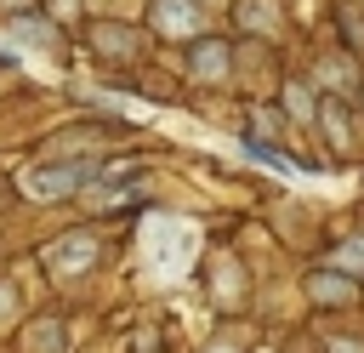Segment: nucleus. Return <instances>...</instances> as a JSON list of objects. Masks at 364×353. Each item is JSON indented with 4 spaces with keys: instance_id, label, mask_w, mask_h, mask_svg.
<instances>
[{
    "instance_id": "f257e3e1",
    "label": "nucleus",
    "mask_w": 364,
    "mask_h": 353,
    "mask_svg": "<svg viewBox=\"0 0 364 353\" xmlns=\"http://www.w3.org/2000/svg\"><path fill=\"white\" fill-rule=\"evenodd\" d=\"M136 256L154 279H176L193 256H199V228L182 216H148L136 233Z\"/></svg>"
},
{
    "instance_id": "f03ea898",
    "label": "nucleus",
    "mask_w": 364,
    "mask_h": 353,
    "mask_svg": "<svg viewBox=\"0 0 364 353\" xmlns=\"http://www.w3.org/2000/svg\"><path fill=\"white\" fill-rule=\"evenodd\" d=\"M85 176H97L91 159H63V165H34V171L23 176V188H28L34 199H68V194L85 188Z\"/></svg>"
},
{
    "instance_id": "7ed1b4c3",
    "label": "nucleus",
    "mask_w": 364,
    "mask_h": 353,
    "mask_svg": "<svg viewBox=\"0 0 364 353\" xmlns=\"http://www.w3.org/2000/svg\"><path fill=\"white\" fill-rule=\"evenodd\" d=\"M40 262H46L57 279H74V273H85V268L97 262V239H91V233H63V239L46 245Z\"/></svg>"
},
{
    "instance_id": "20e7f679",
    "label": "nucleus",
    "mask_w": 364,
    "mask_h": 353,
    "mask_svg": "<svg viewBox=\"0 0 364 353\" xmlns=\"http://www.w3.org/2000/svg\"><path fill=\"white\" fill-rule=\"evenodd\" d=\"M154 23H159L165 34H199V28H205V11L188 6V0H159V6H154Z\"/></svg>"
},
{
    "instance_id": "39448f33",
    "label": "nucleus",
    "mask_w": 364,
    "mask_h": 353,
    "mask_svg": "<svg viewBox=\"0 0 364 353\" xmlns=\"http://www.w3.org/2000/svg\"><path fill=\"white\" fill-rule=\"evenodd\" d=\"M188 68H193L199 80H216V74H228V40H205V46L188 57Z\"/></svg>"
},
{
    "instance_id": "423d86ee",
    "label": "nucleus",
    "mask_w": 364,
    "mask_h": 353,
    "mask_svg": "<svg viewBox=\"0 0 364 353\" xmlns=\"http://www.w3.org/2000/svg\"><path fill=\"white\" fill-rule=\"evenodd\" d=\"M97 46H102L108 57H131V51H136V34L119 28V23H102V28H97Z\"/></svg>"
},
{
    "instance_id": "0eeeda50",
    "label": "nucleus",
    "mask_w": 364,
    "mask_h": 353,
    "mask_svg": "<svg viewBox=\"0 0 364 353\" xmlns=\"http://www.w3.org/2000/svg\"><path fill=\"white\" fill-rule=\"evenodd\" d=\"M318 114H324V131H330V142H336V148H347V142H353V131H347V108H341V102L330 97V102H324Z\"/></svg>"
},
{
    "instance_id": "6e6552de",
    "label": "nucleus",
    "mask_w": 364,
    "mask_h": 353,
    "mask_svg": "<svg viewBox=\"0 0 364 353\" xmlns=\"http://www.w3.org/2000/svg\"><path fill=\"white\" fill-rule=\"evenodd\" d=\"M239 23L245 28H273L279 11H273V0H239Z\"/></svg>"
},
{
    "instance_id": "1a4fd4ad",
    "label": "nucleus",
    "mask_w": 364,
    "mask_h": 353,
    "mask_svg": "<svg viewBox=\"0 0 364 353\" xmlns=\"http://www.w3.org/2000/svg\"><path fill=\"white\" fill-rule=\"evenodd\" d=\"M216 296H228V302H239L245 296V279H239V262H216Z\"/></svg>"
},
{
    "instance_id": "9d476101",
    "label": "nucleus",
    "mask_w": 364,
    "mask_h": 353,
    "mask_svg": "<svg viewBox=\"0 0 364 353\" xmlns=\"http://www.w3.org/2000/svg\"><path fill=\"white\" fill-rule=\"evenodd\" d=\"M313 296L318 302H353V285L336 279V273H313Z\"/></svg>"
},
{
    "instance_id": "9b49d317",
    "label": "nucleus",
    "mask_w": 364,
    "mask_h": 353,
    "mask_svg": "<svg viewBox=\"0 0 364 353\" xmlns=\"http://www.w3.org/2000/svg\"><path fill=\"white\" fill-rule=\"evenodd\" d=\"M28 353H63V325H34L28 330Z\"/></svg>"
},
{
    "instance_id": "f8f14e48",
    "label": "nucleus",
    "mask_w": 364,
    "mask_h": 353,
    "mask_svg": "<svg viewBox=\"0 0 364 353\" xmlns=\"http://www.w3.org/2000/svg\"><path fill=\"white\" fill-rule=\"evenodd\" d=\"M330 268H341V273H364V233H358V239H347V245L330 256Z\"/></svg>"
},
{
    "instance_id": "ddd939ff",
    "label": "nucleus",
    "mask_w": 364,
    "mask_h": 353,
    "mask_svg": "<svg viewBox=\"0 0 364 353\" xmlns=\"http://www.w3.org/2000/svg\"><path fill=\"white\" fill-rule=\"evenodd\" d=\"M11 34H17L23 46H51V40H57V34L46 28V23H11Z\"/></svg>"
},
{
    "instance_id": "4468645a",
    "label": "nucleus",
    "mask_w": 364,
    "mask_h": 353,
    "mask_svg": "<svg viewBox=\"0 0 364 353\" xmlns=\"http://www.w3.org/2000/svg\"><path fill=\"white\" fill-rule=\"evenodd\" d=\"M11 313H17V290L0 285V325H11Z\"/></svg>"
},
{
    "instance_id": "2eb2a0df",
    "label": "nucleus",
    "mask_w": 364,
    "mask_h": 353,
    "mask_svg": "<svg viewBox=\"0 0 364 353\" xmlns=\"http://www.w3.org/2000/svg\"><path fill=\"white\" fill-rule=\"evenodd\" d=\"M330 353H364L358 342H330Z\"/></svg>"
},
{
    "instance_id": "dca6fc26",
    "label": "nucleus",
    "mask_w": 364,
    "mask_h": 353,
    "mask_svg": "<svg viewBox=\"0 0 364 353\" xmlns=\"http://www.w3.org/2000/svg\"><path fill=\"white\" fill-rule=\"evenodd\" d=\"M0 6H28V0H0Z\"/></svg>"
}]
</instances>
